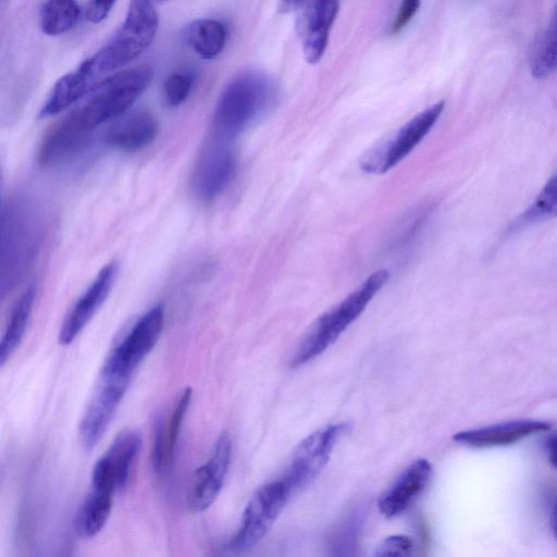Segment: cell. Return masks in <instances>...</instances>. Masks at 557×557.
Returning <instances> with one entry per match:
<instances>
[{"mask_svg": "<svg viewBox=\"0 0 557 557\" xmlns=\"http://www.w3.org/2000/svg\"><path fill=\"white\" fill-rule=\"evenodd\" d=\"M152 69L139 65L107 77L87 100L51 129L54 141L65 150L78 151L100 125L122 116L146 90Z\"/></svg>", "mask_w": 557, "mask_h": 557, "instance_id": "cell-1", "label": "cell"}, {"mask_svg": "<svg viewBox=\"0 0 557 557\" xmlns=\"http://www.w3.org/2000/svg\"><path fill=\"white\" fill-rule=\"evenodd\" d=\"M41 238L38 208L25 197L8 199L1 208V294L13 289L37 255Z\"/></svg>", "mask_w": 557, "mask_h": 557, "instance_id": "cell-2", "label": "cell"}, {"mask_svg": "<svg viewBox=\"0 0 557 557\" xmlns=\"http://www.w3.org/2000/svg\"><path fill=\"white\" fill-rule=\"evenodd\" d=\"M274 95L265 76L253 72L237 75L218 99L211 121V138L233 141L271 108Z\"/></svg>", "mask_w": 557, "mask_h": 557, "instance_id": "cell-3", "label": "cell"}, {"mask_svg": "<svg viewBox=\"0 0 557 557\" xmlns=\"http://www.w3.org/2000/svg\"><path fill=\"white\" fill-rule=\"evenodd\" d=\"M389 272L380 269L370 274L356 289L341 302L323 313L313 323L293 359L299 367L325 351L343 332L358 319L374 296L385 286Z\"/></svg>", "mask_w": 557, "mask_h": 557, "instance_id": "cell-4", "label": "cell"}, {"mask_svg": "<svg viewBox=\"0 0 557 557\" xmlns=\"http://www.w3.org/2000/svg\"><path fill=\"white\" fill-rule=\"evenodd\" d=\"M156 0H129L125 20L111 40L89 57L103 78L139 57L153 41L159 16Z\"/></svg>", "mask_w": 557, "mask_h": 557, "instance_id": "cell-5", "label": "cell"}, {"mask_svg": "<svg viewBox=\"0 0 557 557\" xmlns=\"http://www.w3.org/2000/svg\"><path fill=\"white\" fill-rule=\"evenodd\" d=\"M292 494L283 479L259 487L245 507L240 525L231 539L230 548L243 552L258 544L269 532Z\"/></svg>", "mask_w": 557, "mask_h": 557, "instance_id": "cell-6", "label": "cell"}, {"mask_svg": "<svg viewBox=\"0 0 557 557\" xmlns=\"http://www.w3.org/2000/svg\"><path fill=\"white\" fill-rule=\"evenodd\" d=\"M445 107L438 101L405 123L393 136L374 147L360 162L362 171L383 174L404 160L432 129Z\"/></svg>", "mask_w": 557, "mask_h": 557, "instance_id": "cell-7", "label": "cell"}, {"mask_svg": "<svg viewBox=\"0 0 557 557\" xmlns=\"http://www.w3.org/2000/svg\"><path fill=\"white\" fill-rule=\"evenodd\" d=\"M163 326L164 309L159 304L143 314L111 350L101 372L131 377L156 346Z\"/></svg>", "mask_w": 557, "mask_h": 557, "instance_id": "cell-8", "label": "cell"}, {"mask_svg": "<svg viewBox=\"0 0 557 557\" xmlns=\"http://www.w3.org/2000/svg\"><path fill=\"white\" fill-rule=\"evenodd\" d=\"M344 430L343 423L331 424L309 434L299 443L292 463L282 478L292 493L306 487L320 474Z\"/></svg>", "mask_w": 557, "mask_h": 557, "instance_id": "cell-9", "label": "cell"}, {"mask_svg": "<svg viewBox=\"0 0 557 557\" xmlns=\"http://www.w3.org/2000/svg\"><path fill=\"white\" fill-rule=\"evenodd\" d=\"M211 139L201 152L191 176L193 191L203 201L215 199L227 188L238 163L232 141Z\"/></svg>", "mask_w": 557, "mask_h": 557, "instance_id": "cell-10", "label": "cell"}, {"mask_svg": "<svg viewBox=\"0 0 557 557\" xmlns=\"http://www.w3.org/2000/svg\"><path fill=\"white\" fill-rule=\"evenodd\" d=\"M131 377L100 372L97 388L82 417L78 434L86 448H92L108 429L121 404Z\"/></svg>", "mask_w": 557, "mask_h": 557, "instance_id": "cell-11", "label": "cell"}, {"mask_svg": "<svg viewBox=\"0 0 557 557\" xmlns=\"http://www.w3.org/2000/svg\"><path fill=\"white\" fill-rule=\"evenodd\" d=\"M231 457L232 442L228 434L223 433L214 442L207 461L194 473L187 494L190 511L202 512L215 502L224 484Z\"/></svg>", "mask_w": 557, "mask_h": 557, "instance_id": "cell-12", "label": "cell"}, {"mask_svg": "<svg viewBox=\"0 0 557 557\" xmlns=\"http://www.w3.org/2000/svg\"><path fill=\"white\" fill-rule=\"evenodd\" d=\"M119 273V262L110 261L66 313L59 331L60 345H70L85 329L98 309L106 301Z\"/></svg>", "mask_w": 557, "mask_h": 557, "instance_id": "cell-13", "label": "cell"}, {"mask_svg": "<svg viewBox=\"0 0 557 557\" xmlns=\"http://www.w3.org/2000/svg\"><path fill=\"white\" fill-rule=\"evenodd\" d=\"M104 79L96 72L89 58L86 59L57 81L40 110V117L55 115L88 97Z\"/></svg>", "mask_w": 557, "mask_h": 557, "instance_id": "cell-14", "label": "cell"}, {"mask_svg": "<svg viewBox=\"0 0 557 557\" xmlns=\"http://www.w3.org/2000/svg\"><path fill=\"white\" fill-rule=\"evenodd\" d=\"M431 472L432 466L428 459L411 462L380 497L377 507L381 513L393 518L406 510L428 485Z\"/></svg>", "mask_w": 557, "mask_h": 557, "instance_id": "cell-15", "label": "cell"}, {"mask_svg": "<svg viewBox=\"0 0 557 557\" xmlns=\"http://www.w3.org/2000/svg\"><path fill=\"white\" fill-rule=\"evenodd\" d=\"M550 423L539 420H515L456 433L455 442L476 448L511 445L532 434L549 430Z\"/></svg>", "mask_w": 557, "mask_h": 557, "instance_id": "cell-16", "label": "cell"}, {"mask_svg": "<svg viewBox=\"0 0 557 557\" xmlns=\"http://www.w3.org/2000/svg\"><path fill=\"white\" fill-rule=\"evenodd\" d=\"M307 3L302 51L306 61L315 64L327 47L330 30L339 10V0H308Z\"/></svg>", "mask_w": 557, "mask_h": 557, "instance_id": "cell-17", "label": "cell"}, {"mask_svg": "<svg viewBox=\"0 0 557 557\" xmlns=\"http://www.w3.org/2000/svg\"><path fill=\"white\" fill-rule=\"evenodd\" d=\"M157 134L156 117L147 111H135L120 116L107 131L104 140L111 147L132 152L149 146Z\"/></svg>", "mask_w": 557, "mask_h": 557, "instance_id": "cell-18", "label": "cell"}, {"mask_svg": "<svg viewBox=\"0 0 557 557\" xmlns=\"http://www.w3.org/2000/svg\"><path fill=\"white\" fill-rule=\"evenodd\" d=\"M141 446V436L135 430L117 434L108 450L95 463L113 483L116 491L124 488Z\"/></svg>", "mask_w": 557, "mask_h": 557, "instance_id": "cell-19", "label": "cell"}, {"mask_svg": "<svg viewBox=\"0 0 557 557\" xmlns=\"http://www.w3.org/2000/svg\"><path fill=\"white\" fill-rule=\"evenodd\" d=\"M191 396L193 389L190 387L185 388L168 419L165 421L161 420L156 426L151 460L158 474H163L172 465L178 434L190 405Z\"/></svg>", "mask_w": 557, "mask_h": 557, "instance_id": "cell-20", "label": "cell"}, {"mask_svg": "<svg viewBox=\"0 0 557 557\" xmlns=\"http://www.w3.org/2000/svg\"><path fill=\"white\" fill-rule=\"evenodd\" d=\"M114 493L103 485H90V491L74 520V528L79 536L89 539L103 529L110 517Z\"/></svg>", "mask_w": 557, "mask_h": 557, "instance_id": "cell-21", "label": "cell"}, {"mask_svg": "<svg viewBox=\"0 0 557 557\" xmlns=\"http://www.w3.org/2000/svg\"><path fill=\"white\" fill-rule=\"evenodd\" d=\"M35 295L36 286L34 284L28 285L11 311L8 325L0 343L1 366H3L4 362L12 356L24 337L30 319Z\"/></svg>", "mask_w": 557, "mask_h": 557, "instance_id": "cell-22", "label": "cell"}, {"mask_svg": "<svg viewBox=\"0 0 557 557\" xmlns=\"http://www.w3.org/2000/svg\"><path fill=\"white\" fill-rule=\"evenodd\" d=\"M225 25L213 18L195 21L187 30V40L191 49L202 59H214L226 45Z\"/></svg>", "mask_w": 557, "mask_h": 557, "instance_id": "cell-23", "label": "cell"}, {"mask_svg": "<svg viewBox=\"0 0 557 557\" xmlns=\"http://www.w3.org/2000/svg\"><path fill=\"white\" fill-rule=\"evenodd\" d=\"M557 70V1L548 25L540 36L531 58V72L535 78H545Z\"/></svg>", "mask_w": 557, "mask_h": 557, "instance_id": "cell-24", "label": "cell"}, {"mask_svg": "<svg viewBox=\"0 0 557 557\" xmlns=\"http://www.w3.org/2000/svg\"><path fill=\"white\" fill-rule=\"evenodd\" d=\"M79 14L76 0H46L40 11L41 30L49 36L62 35L75 26Z\"/></svg>", "mask_w": 557, "mask_h": 557, "instance_id": "cell-25", "label": "cell"}, {"mask_svg": "<svg viewBox=\"0 0 557 557\" xmlns=\"http://www.w3.org/2000/svg\"><path fill=\"white\" fill-rule=\"evenodd\" d=\"M557 216V173L552 176L517 225Z\"/></svg>", "mask_w": 557, "mask_h": 557, "instance_id": "cell-26", "label": "cell"}, {"mask_svg": "<svg viewBox=\"0 0 557 557\" xmlns=\"http://www.w3.org/2000/svg\"><path fill=\"white\" fill-rule=\"evenodd\" d=\"M195 82V74L189 70L172 72L163 84V100L170 108L182 104L189 96Z\"/></svg>", "mask_w": 557, "mask_h": 557, "instance_id": "cell-27", "label": "cell"}, {"mask_svg": "<svg viewBox=\"0 0 557 557\" xmlns=\"http://www.w3.org/2000/svg\"><path fill=\"white\" fill-rule=\"evenodd\" d=\"M413 542L407 535H391L379 544L375 548L374 556L377 557H398L411 555Z\"/></svg>", "mask_w": 557, "mask_h": 557, "instance_id": "cell-28", "label": "cell"}, {"mask_svg": "<svg viewBox=\"0 0 557 557\" xmlns=\"http://www.w3.org/2000/svg\"><path fill=\"white\" fill-rule=\"evenodd\" d=\"M420 4L421 0H401L391 32L397 34L405 28L419 11Z\"/></svg>", "mask_w": 557, "mask_h": 557, "instance_id": "cell-29", "label": "cell"}, {"mask_svg": "<svg viewBox=\"0 0 557 557\" xmlns=\"http://www.w3.org/2000/svg\"><path fill=\"white\" fill-rule=\"evenodd\" d=\"M116 0H89L86 15L89 22L98 24L110 14Z\"/></svg>", "mask_w": 557, "mask_h": 557, "instance_id": "cell-30", "label": "cell"}, {"mask_svg": "<svg viewBox=\"0 0 557 557\" xmlns=\"http://www.w3.org/2000/svg\"><path fill=\"white\" fill-rule=\"evenodd\" d=\"M544 449L549 463L557 470V431L549 433L545 437Z\"/></svg>", "mask_w": 557, "mask_h": 557, "instance_id": "cell-31", "label": "cell"}, {"mask_svg": "<svg viewBox=\"0 0 557 557\" xmlns=\"http://www.w3.org/2000/svg\"><path fill=\"white\" fill-rule=\"evenodd\" d=\"M552 528H553L554 535L557 540V500L555 503V506H554V509L552 512Z\"/></svg>", "mask_w": 557, "mask_h": 557, "instance_id": "cell-32", "label": "cell"}]
</instances>
